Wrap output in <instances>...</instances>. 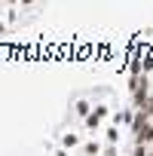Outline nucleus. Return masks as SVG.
<instances>
[{
	"mask_svg": "<svg viewBox=\"0 0 153 156\" xmlns=\"http://www.w3.org/2000/svg\"><path fill=\"white\" fill-rule=\"evenodd\" d=\"M150 98V83H147V73H138V76H132V104H135V110L138 107H144V101Z\"/></svg>",
	"mask_w": 153,
	"mask_h": 156,
	"instance_id": "nucleus-1",
	"label": "nucleus"
},
{
	"mask_svg": "<svg viewBox=\"0 0 153 156\" xmlns=\"http://www.w3.org/2000/svg\"><path fill=\"white\" fill-rule=\"evenodd\" d=\"M153 122H150V113H144V110H135V122H132V135L135 138H141L147 129H150Z\"/></svg>",
	"mask_w": 153,
	"mask_h": 156,
	"instance_id": "nucleus-2",
	"label": "nucleus"
},
{
	"mask_svg": "<svg viewBox=\"0 0 153 156\" xmlns=\"http://www.w3.org/2000/svg\"><path fill=\"white\" fill-rule=\"evenodd\" d=\"M73 113H76V116H83V119H89V113H92V104H89L86 98H80V101L73 104Z\"/></svg>",
	"mask_w": 153,
	"mask_h": 156,
	"instance_id": "nucleus-3",
	"label": "nucleus"
},
{
	"mask_svg": "<svg viewBox=\"0 0 153 156\" xmlns=\"http://www.w3.org/2000/svg\"><path fill=\"white\" fill-rule=\"evenodd\" d=\"M83 153H86V156H98V153H104V147H101L98 141H86V144H83Z\"/></svg>",
	"mask_w": 153,
	"mask_h": 156,
	"instance_id": "nucleus-4",
	"label": "nucleus"
},
{
	"mask_svg": "<svg viewBox=\"0 0 153 156\" xmlns=\"http://www.w3.org/2000/svg\"><path fill=\"white\" fill-rule=\"evenodd\" d=\"M76 144H80V135H73V132L61 135V147H64V150H70V147H76Z\"/></svg>",
	"mask_w": 153,
	"mask_h": 156,
	"instance_id": "nucleus-5",
	"label": "nucleus"
},
{
	"mask_svg": "<svg viewBox=\"0 0 153 156\" xmlns=\"http://www.w3.org/2000/svg\"><path fill=\"white\" fill-rule=\"evenodd\" d=\"M150 144H153V126H150L141 138H135V147H150Z\"/></svg>",
	"mask_w": 153,
	"mask_h": 156,
	"instance_id": "nucleus-6",
	"label": "nucleus"
},
{
	"mask_svg": "<svg viewBox=\"0 0 153 156\" xmlns=\"http://www.w3.org/2000/svg\"><path fill=\"white\" fill-rule=\"evenodd\" d=\"M104 135H107V144H113V147L119 144V129H116V126H110V129H107Z\"/></svg>",
	"mask_w": 153,
	"mask_h": 156,
	"instance_id": "nucleus-7",
	"label": "nucleus"
},
{
	"mask_svg": "<svg viewBox=\"0 0 153 156\" xmlns=\"http://www.w3.org/2000/svg\"><path fill=\"white\" fill-rule=\"evenodd\" d=\"M92 113H95L98 119H104V116H107V104H95V110H92Z\"/></svg>",
	"mask_w": 153,
	"mask_h": 156,
	"instance_id": "nucleus-8",
	"label": "nucleus"
},
{
	"mask_svg": "<svg viewBox=\"0 0 153 156\" xmlns=\"http://www.w3.org/2000/svg\"><path fill=\"white\" fill-rule=\"evenodd\" d=\"M101 126V119L95 116V113H89V119H86V129H98Z\"/></svg>",
	"mask_w": 153,
	"mask_h": 156,
	"instance_id": "nucleus-9",
	"label": "nucleus"
},
{
	"mask_svg": "<svg viewBox=\"0 0 153 156\" xmlns=\"http://www.w3.org/2000/svg\"><path fill=\"white\" fill-rule=\"evenodd\" d=\"M138 110H144V113H150V116H153V95H150V98L144 101V107H138Z\"/></svg>",
	"mask_w": 153,
	"mask_h": 156,
	"instance_id": "nucleus-10",
	"label": "nucleus"
},
{
	"mask_svg": "<svg viewBox=\"0 0 153 156\" xmlns=\"http://www.w3.org/2000/svg\"><path fill=\"white\" fill-rule=\"evenodd\" d=\"M101 156H116V147H113V144H107V147H104V153H101Z\"/></svg>",
	"mask_w": 153,
	"mask_h": 156,
	"instance_id": "nucleus-11",
	"label": "nucleus"
},
{
	"mask_svg": "<svg viewBox=\"0 0 153 156\" xmlns=\"http://www.w3.org/2000/svg\"><path fill=\"white\" fill-rule=\"evenodd\" d=\"M147 150H150V147H135V150H132V156H147Z\"/></svg>",
	"mask_w": 153,
	"mask_h": 156,
	"instance_id": "nucleus-12",
	"label": "nucleus"
},
{
	"mask_svg": "<svg viewBox=\"0 0 153 156\" xmlns=\"http://www.w3.org/2000/svg\"><path fill=\"white\" fill-rule=\"evenodd\" d=\"M55 156H70V153H67L64 147H58V150H55Z\"/></svg>",
	"mask_w": 153,
	"mask_h": 156,
	"instance_id": "nucleus-13",
	"label": "nucleus"
},
{
	"mask_svg": "<svg viewBox=\"0 0 153 156\" xmlns=\"http://www.w3.org/2000/svg\"><path fill=\"white\" fill-rule=\"evenodd\" d=\"M147 156H153V150H147Z\"/></svg>",
	"mask_w": 153,
	"mask_h": 156,
	"instance_id": "nucleus-14",
	"label": "nucleus"
}]
</instances>
